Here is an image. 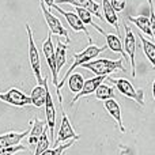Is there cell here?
<instances>
[{"instance_id":"cell-20","label":"cell","mask_w":155,"mask_h":155,"mask_svg":"<svg viewBox=\"0 0 155 155\" xmlns=\"http://www.w3.org/2000/svg\"><path fill=\"white\" fill-rule=\"evenodd\" d=\"M105 38H106V45L110 51L114 52V53L123 54V59H127V57H128L125 53V51H124V45H123V42H121V38L118 37V35L106 33V34H105Z\"/></svg>"},{"instance_id":"cell-3","label":"cell","mask_w":155,"mask_h":155,"mask_svg":"<svg viewBox=\"0 0 155 155\" xmlns=\"http://www.w3.org/2000/svg\"><path fill=\"white\" fill-rule=\"evenodd\" d=\"M113 83H114L116 88L120 91V94H123L127 98H131L134 101H136L139 105H144V91L142 88L139 90H135V87L132 86V83L128 79H123V78H117V79H113L109 78Z\"/></svg>"},{"instance_id":"cell-27","label":"cell","mask_w":155,"mask_h":155,"mask_svg":"<svg viewBox=\"0 0 155 155\" xmlns=\"http://www.w3.org/2000/svg\"><path fill=\"white\" fill-rule=\"evenodd\" d=\"M76 140L74 139V140H70V142H67V143H64V144H60V146H57V147H54V148H52V150H46L45 153H42L41 155H63V153H64L67 148H70L71 146L75 143Z\"/></svg>"},{"instance_id":"cell-22","label":"cell","mask_w":155,"mask_h":155,"mask_svg":"<svg viewBox=\"0 0 155 155\" xmlns=\"http://www.w3.org/2000/svg\"><path fill=\"white\" fill-rule=\"evenodd\" d=\"M76 14L79 15V18L82 19V22L84 25H90V26H93L94 29H95L99 33V34H102V35L106 34V33H105V30L101 29V27H99L98 25H97L95 22L93 21V14H91L90 11L84 10V8H76Z\"/></svg>"},{"instance_id":"cell-1","label":"cell","mask_w":155,"mask_h":155,"mask_svg":"<svg viewBox=\"0 0 155 155\" xmlns=\"http://www.w3.org/2000/svg\"><path fill=\"white\" fill-rule=\"evenodd\" d=\"M107 45L105 46H97L95 44H91V45H88L87 48L84 49L83 52H80V53H74V63L70 67V70L65 72L64 78H63L59 82V86H57L56 91H57V98H59V102H60V106H63V97H61V87L64 86V83L68 80V78L72 75V71L75 70L78 67H82L83 64H86V63H90L93 61L94 59H95L97 56H98L99 53H102L104 51H106Z\"/></svg>"},{"instance_id":"cell-14","label":"cell","mask_w":155,"mask_h":155,"mask_svg":"<svg viewBox=\"0 0 155 155\" xmlns=\"http://www.w3.org/2000/svg\"><path fill=\"white\" fill-rule=\"evenodd\" d=\"M46 87H48V78H44L42 84L35 86L31 90L30 98H31V105L35 107H41L45 105L46 102Z\"/></svg>"},{"instance_id":"cell-24","label":"cell","mask_w":155,"mask_h":155,"mask_svg":"<svg viewBox=\"0 0 155 155\" xmlns=\"http://www.w3.org/2000/svg\"><path fill=\"white\" fill-rule=\"evenodd\" d=\"M67 83H68L70 90L74 94H79L83 88V84H84V79H83V76L80 74H74V75H71L68 78Z\"/></svg>"},{"instance_id":"cell-4","label":"cell","mask_w":155,"mask_h":155,"mask_svg":"<svg viewBox=\"0 0 155 155\" xmlns=\"http://www.w3.org/2000/svg\"><path fill=\"white\" fill-rule=\"evenodd\" d=\"M26 31H27V37H29V61H30V67L33 70L35 79H37L38 84L44 83V78L41 76V60H40V53L37 51L35 46L34 38H33V31L31 27L29 25H26Z\"/></svg>"},{"instance_id":"cell-7","label":"cell","mask_w":155,"mask_h":155,"mask_svg":"<svg viewBox=\"0 0 155 155\" xmlns=\"http://www.w3.org/2000/svg\"><path fill=\"white\" fill-rule=\"evenodd\" d=\"M60 109H61L63 114H61V121H60L59 134H57V137L53 143V148L60 146L63 142H65V140H74V139L78 140L79 139V135L75 134V131H74V128H72V125H71V123H70V120H68L63 106H60Z\"/></svg>"},{"instance_id":"cell-8","label":"cell","mask_w":155,"mask_h":155,"mask_svg":"<svg viewBox=\"0 0 155 155\" xmlns=\"http://www.w3.org/2000/svg\"><path fill=\"white\" fill-rule=\"evenodd\" d=\"M124 29H125V38H124V51H125L127 56L129 57L131 61V75L132 78L136 76V61H135V54H136V38L135 34L132 33V30L127 26V23H124Z\"/></svg>"},{"instance_id":"cell-5","label":"cell","mask_w":155,"mask_h":155,"mask_svg":"<svg viewBox=\"0 0 155 155\" xmlns=\"http://www.w3.org/2000/svg\"><path fill=\"white\" fill-rule=\"evenodd\" d=\"M40 7H41V11H42V14H44V18H45L46 23H48L49 31H51L52 34L63 35V37L65 38V44H70V35H68V31H67V29L63 26V23L60 22V19L48 10L46 4L42 2V0H40Z\"/></svg>"},{"instance_id":"cell-2","label":"cell","mask_w":155,"mask_h":155,"mask_svg":"<svg viewBox=\"0 0 155 155\" xmlns=\"http://www.w3.org/2000/svg\"><path fill=\"white\" fill-rule=\"evenodd\" d=\"M82 67L90 70L91 72L95 74V76H107L109 74L114 72V71L125 72V68L123 65V59H117V60L98 59V60H93L90 63H86Z\"/></svg>"},{"instance_id":"cell-30","label":"cell","mask_w":155,"mask_h":155,"mask_svg":"<svg viewBox=\"0 0 155 155\" xmlns=\"http://www.w3.org/2000/svg\"><path fill=\"white\" fill-rule=\"evenodd\" d=\"M110 4L116 10V12H120V11H124V8H125L127 0H110Z\"/></svg>"},{"instance_id":"cell-17","label":"cell","mask_w":155,"mask_h":155,"mask_svg":"<svg viewBox=\"0 0 155 155\" xmlns=\"http://www.w3.org/2000/svg\"><path fill=\"white\" fill-rule=\"evenodd\" d=\"M31 131L29 132V144L30 146H37L38 140L40 137L42 136V134L45 132V129L48 128V124L46 121H42V120H38V118H34L31 121Z\"/></svg>"},{"instance_id":"cell-21","label":"cell","mask_w":155,"mask_h":155,"mask_svg":"<svg viewBox=\"0 0 155 155\" xmlns=\"http://www.w3.org/2000/svg\"><path fill=\"white\" fill-rule=\"evenodd\" d=\"M67 63V44H63L61 41L57 42L56 48V74L59 76V72L61 71V68L64 67V64Z\"/></svg>"},{"instance_id":"cell-16","label":"cell","mask_w":155,"mask_h":155,"mask_svg":"<svg viewBox=\"0 0 155 155\" xmlns=\"http://www.w3.org/2000/svg\"><path fill=\"white\" fill-rule=\"evenodd\" d=\"M104 107L106 109V112L112 116V118L116 120L120 131L125 132V128H124V125H123V120H121V107H120V105H118V102L116 101L114 98L106 99V101H104Z\"/></svg>"},{"instance_id":"cell-11","label":"cell","mask_w":155,"mask_h":155,"mask_svg":"<svg viewBox=\"0 0 155 155\" xmlns=\"http://www.w3.org/2000/svg\"><path fill=\"white\" fill-rule=\"evenodd\" d=\"M45 113H46V124H48V129L51 134V144L53 146L54 143V123H56V109L53 105V99L49 93V87H46V102H45Z\"/></svg>"},{"instance_id":"cell-32","label":"cell","mask_w":155,"mask_h":155,"mask_svg":"<svg viewBox=\"0 0 155 155\" xmlns=\"http://www.w3.org/2000/svg\"><path fill=\"white\" fill-rule=\"evenodd\" d=\"M153 97H154V99H155V80H154V83H153Z\"/></svg>"},{"instance_id":"cell-12","label":"cell","mask_w":155,"mask_h":155,"mask_svg":"<svg viewBox=\"0 0 155 155\" xmlns=\"http://www.w3.org/2000/svg\"><path fill=\"white\" fill-rule=\"evenodd\" d=\"M56 4H71V5H75L76 8H84V10L90 11L93 15H95L97 18L105 21L102 18L101 12H99V7L101 5L98 3H95L94 0H56Z\"/></svg>"},{"instance_id":"cell-28","label":"cell","mask_w":155,"mask_h":155,"mask_svg":"<svg viewBox=\"0 0 155 155\" xmlns=\"http://www.w3.org/2000/svg\"><path fill=\"white\" fill-rule=\"evenodd\" d=\"M27 148L22 144H18V146H12V147H8V148H3L0 150V155H14L19 151H26Z\"/></svg>"},{"instance_id":"cell-31","label":"cell","mask_w":155,"mask_h":155,"mask_svg":"<svg viewBox=\"0 0 155 155\" xmlns=\"http://www.w3.org/2000/svg\"><path fill=\"white\" fill-rule=\"evenodd\" d=\"M42 2L46 4V7H53L54 3H56V0H42Z\"/></svg>"},{"instance_id":"cell-29","label":"cell","mask_w":155,"mask_h":155,"mask_svg":"<svg viewBox=\"0 0 155 155\" xmlns=\"http://www.w3.org/2000/svg\"><path fill=\"white\" fill-rule=\"evenodd\" d=\"M148 5H150V23H151V31H153L154 40H155V10H154V3H153V0H148Z\"/></svg>"},{"instance_id":"cell-19","label":"cell","mask_w":155,"mask_h":155,"mask_svg":"<svg viewBox=\"0 0 155 155\" xmlns=\"http://www.w3.org/2000/svg\"><path fill=\"white\" fill-rule=\"evenodd\" d=\"M127 18L135 25L137 26V29H140V31L144 33L146 35H148L150 38H154L153 31H151V23H150V16L146 15H140V16H131L128 15Z\"/></svg>"},{"instance_id":"cell-23","label":"cell","mask_w":155,"mask_h":155,"mask_svg":"<svg viewBox=\"0 0 155 155\" xmlns=\"http://www.w3.org/2000/svg\"><path fill=\"white\" fill-rule=\"evenodd\" d=\"M139 38L142 40V46H143L144 56L147 57L148 61H150L151 64H153V67L155 68V44H153L146 37H143L142 34H139Z\"/></svg>"},{"instance_id":"cell-10","label":"cell","mask_w":155,"mask_h":155,"mask_svg":"<svg viewBox=\"0 0 155 155\" xmlns=\"http://www.w3.org/2000/svg\"><path fill=\"white\" fill-rule=\"evenodd\" d=\"M53 8L56 11H59L60 14H61L65 18V21L68 22V25H70V27L74 30V31H83L86 35H87V38H88V44H93L91 42V37H90V33H88V30L86 29V26H84V23L82 22V19L79 18V15H78L76 12H71V11H64L63 8H60L59 7V4H56L54 3V5H53Z\"/></svg>"},{"instance_id":"cell-25","label":"cell","mask_w":155,"mask_h":155,"mask_svg":"<svg viewBox=\"0 0 155 155\" xmlns=\"http://www.w3.org/2000/svg\"><path fill=\"white\" fill-rule=\"evenodd\" d=\"M95 97H97V99H101V101L112 99V98H114V88L105 84V83H102V84L97 88Z\"/></svg>"},{"instance_id":"cell-6","label":"cell","mask_w":155,"mask_h":155,"mask_svg":"<svg viewBox=\"0 0 155 155\" xmlns=\"http://www.w3.org/2000/svg\"><path fill=\"white\" fill-rule=\"evenodd\" d=\"M42 52L45 54V59L46 63H48V67L51 68V72H52V82L53 84L59 86V79H57V74H56V49L53 46V42H52V33L49 31L48 37L46 40L44 41L42 44Z\"/></svg>"},{"instance_id":"cell-15","label":"cell","mask_w":155,"mask_h":155,"mask_svg":"<svg viewBox=\"0 0 155 155\" xmlns=\"http://www.w3.org/2000/svg\"><path fill=\"white\" fill-rule=\"evenodd\" d=\"M29 135V131H23V132H8V134L0 135V150L3 148H8L12 146H18L21 143V140L23 137H26Z\"/></svg>"},{"instance_id":"cell-9","label":"cell","mask_w":155,"mask_h":155,"mask_svg":"<svg viewBox=\"0 0 155 155\" xmlns=\"http://www.w3.org/2000/svg\"><path fill=\"white\" fill-rule=\"evenodd\" d=\"M0 101L7 102L8 105L12 106H26L31 105V98L30 95L25 94L23 91L18 88H10L7 93H0Z\"/></svg>"},{"instance_id":"cell-18","label":"cell","mask_w":155,"mask_h":155,"mask_svg":"<svg viewBox=\"0 0 155 155\" xmlns=\"http://www.w3.org/2000/svg\"><path fill=\"white\" fill-rule=\"evenodd\" d=\"M102 10H104V19L109 25H112L117 30V35L120 37V29H118V16L116 10L112 7L110 0H102Z\"/></svg>"},{"instance_id":"cell-26","label":"cell","mask_w":155,"mask_h":155,"mask_svg":"<svg viewBox=\"0 0 155 155\" xmlns=\"http://www.w3.org/2000/svg\"><path fill=\"white\" fill-rule=\"evenodd\" d=\"M48 131H49V129L46 128V129H45V132L42 134V136L40 137V140H38V143H37V146H35V153H34V155H41V154L45 153V151L49 148Z\"/></svg>"},{"instance_id":"cell-13","label":"cell","mask_w":155,"mask_h":155,"mask_svg":"<svg viewBox=\"0 0 155 155\" xmlns=\"http://www.w3.org/2000/svg\"><path fill=\"white\" fill-rule=\"evenodd\" d=\"M107 76H94L91 78V79L86 80L84 84H83V88L82 91H80L79 94H76L75 97H74V99L71 101V105H74L75 102L78 101L79 98H82V97L84 95H90V94H93L94 91H97V88L99 87V86L102 84V83L105 82V79H106Z\"/></svg>"}]
</instances>
